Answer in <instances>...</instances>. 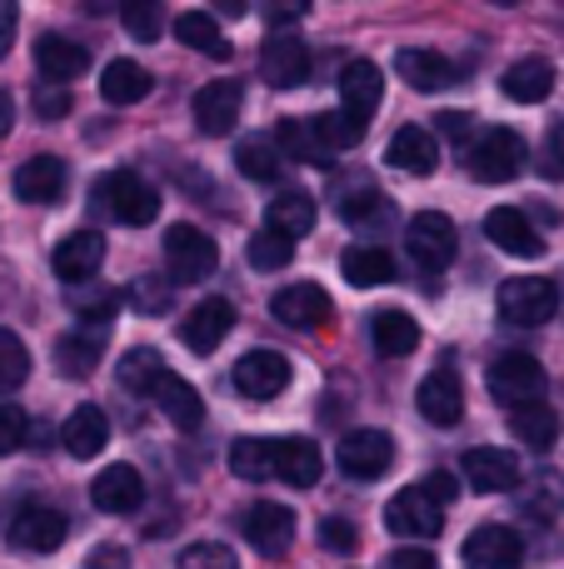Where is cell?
<instances>
[{
    "mask_svg": "<svg viewBox=\"0 0 564 569\" xmlns=\"http://www.w3.org/2000/svg\"><path fill=\"white\" fill-rule=\"evenodd\" d=\"M465 170L480 180V186H505V180H515L520 170H525V136H515V130L505 126H490L480 130V136L465 140Z\"/></svg>",
    "mask_w": 564,
    "mask_h": 569,
    "instance_id": "1",
    "label": "cell"
},
{
    "mask_svg": "<svg viewBox=\"0 0 564 569\" xmlns=\"http://www.w3.org/2000/svg\"><path fill=\"white\" fill-rule=\"evenodd\" d=\"M95 206L120 226H150L160 216V190L140 180L135 170H110L95 180Z\"/></svg>",
    "mask_w": 564,
    "mask_h": 569,
    "instance_id": "2",
    "label": "cell"
},
{
    "mask_svg": "<svg viewBox=\"0 0 564 569\" xmlns=\"http://www.w3.org/2000/svg\"><path fill=\"white\" fill-rule=\"evenodd\" d=\"M485 385L505 410H525V405H540V395H545V365L525 350H505L485 370Z\"/></svg>",
    "mask_w": 564,
    "mask_h": 569,
    "instance_id": "3",
    "label": "cell"
},
{
    "mask_svg": "<svg viewBox=\"0 0 564 569\" xmlns=\"http://www.w3.org/2000/svg\"><path fill=\"white\" fill-rule=\"evenodd\" d=\"M500 320L505 325H545L555 320L560 310V284L545 280V276H520V280H505L500 284Z\"/></svg>",
    "mask_w": 564,
    "mask_h": 569,
    "instance_id": "4",
    "label": "cell"
},
{
    "mask_svg": "<svg viewBox=\"0 0 564 569\" xmlns=\"http://www.w3.org/2000/svg\"><path fill=\"white\" fill-rule=\"evenodd\" d=\"M215 266H220V250H215V240H210L205 230L185 226V220L165 230V270H170V276H175L180 284L205 280Z\"/></svg>",
    "mask_w": 564,
    "mask_h": 569,
    "instance_id": "5",
    "label": "cell"
},
{
    "mask_svg": "<svg viewBox=\"0 0 564 569\" xmlns=\"http://www.w3.org/2000/svg\"><path fill=\"white\" fill-rule=\"evenodd\" d=\"M66 535H70V520L46 500H26V505H16V515H10V545H20V550H30V555L60 550Z\"/></svg>",
    "mask_w": 564,
    "mask_h": 569,
    "instance_id": "6",
    "label": "cell"
},
{
    "mask_svg": "<svg viewBox=\"0 0 564 569\" xmlns=\"http://www.w3.org/2000/svg\"><path fill=\"white\" fill-rule=\"evenodd\" d=\"M385 525H390V535H405V540H435L445 530V505L430 500L425 485H405L400 495H390Z\"/></svg>",
    "mask_w": 564,
    "mask_h": 569,
    "instance_id": "7",
    "label": "cell"
},
{
    "mask_svg": "<svg viewBox=\"0 0 564 569\" xmlns=\"http://www.w3.org/2000/svg\"><path fill=\"white\" fill-rule=\"evenodd\" d=\"M405 250L420 270H445L455 260V220L440 210H420L405 226Z\"/></svg>",
    "mask_w": 564,
    "mask_h": 569,
    "instance_id": "8",
    "label": "cell"
},
{
    "mask_svg": "<svg viewBox=\"0 0 564 569\" xmlns=\"http://www.w3.org/2000/svg\"><path fill=\"white\" fill-rule=\"evenodd\" d=\"M335 465L350 480H380V475L395 465V440L385 430H350L335 445Z\"/></svg>",
    "mask_w": 564,
    "mask_h": 569,
    "instance_id": "9",
    "label": "cell"
},
{
    "mask_svg": "<svg viewBox=\"0 0 564 569\" xmlns=\"http://www.w3.org/2000/svg\"><path fill=\"white\" fill-rule=\"evenodd\" d=\"M465 565L470 569H520L525 565V540L510 525H480L465 535Z\"/></svg>",
    "mask_w": 564,
    "mask_h": 569,
    "instance_id": "10",
    "label": "cell"
},
{
    "mask_svg": "<svg viewBox=\"0 0 564 569\" xmlns=\"http://www.w3.org/2000/svg\"><path fill=\"white\" fill-rule=\"evenodd\" d=\"M330 310H335L330 295L310 280H295V284L270 295V315H275L280 325H290V330H320V325L330 320Z\"/></svg>",
    "mask_w": 564,
    "mask_h": 569,
    "instance_id": "11",
    "label": "cell"
},
{
    "mask_svg": "<svg viewBox=\"0 0 564 569\" xmlns=\"http://www.w3.org/2000/svg\"><path fill=\"white\" fill-rule=\"evenodd\" d=\"M100 266H105V240H100V230H70V236L56 240V250H50V270L66 284L95 280Z\"/></svg>",
    "mask_w": 564,
    "mask_h": 569,
    "instance_id": "12",
    "label": "cell"
},
{
    "mask_svg": "<svg viewBox=\"0 0 564 569\" xmlns=\"http://www.w3.org/2000/svg\"><path fill=\"white\" fill-rule=\"evenodd\" d=\"M230 380H235V390L245 395V400H275L290 385V360L280 350H250L235 360Z\"/></svg>",
    "mask_w": 564,
    "mask_h": 569,
    "instance_id": "13",
    "label": "cell"
},
{
    "mask_svg": "<svg viewBox=\"0 0 564 569\" xmlns=\"http://www.w3.org/2000/svg\"><path fill=\"white\" fill-rule=\"evenodd\" d=\"M460 475L475 495H505L520 485V460L510 450H495V445H480V450H465L460 460Z\"/></svg>",
    "mask_w": 564,
    "mask_h": 569,
    "instance_id": "14",
    "label": "cell"
},
{
    "mask_svg": "<svg viewBox=\"0 0 564 569\" xmlns=\"http://www.w3.org/2000/svg\"><path fill=\"white\" fill-rule=\"evenodd\" d=\"M240 100H245L240 80H210V86H200L195 100H190L195 126L205 130V136H230V130H235V120H240Z\"/></svg>",
    "mask_w": 564,
    "mask_h": 569,
    "instance_id": "15",
    "label": "cell"
},
{
    "mask_svg": "<svg viewBox=\"0 0 564 569\" xmlns=\"http://www.w3.org/2000/svg\"><path fill=\"white\" fill-rule=\"evenodd\" d=\"M415 405L430 425L450 430V425H460V415H465V385H460L455 370H430L415 390Z\"/></svg>",
    "mask_w": 564,
    "mask_h": 569,
    "instance_id": "16",
    "label": "cell"
},
{
    "mask_svg": "<svg viewBox=\"0 0 564 569\" xmlns=\"http://www.w3.org/2000/svg\"><path fill=\"white\" fill-rule=\"evenodd\" d=\"M150 400H155V410L165 415L180 435H195L200 425H205V400H200V390L190 380H180V375H170V370L155 380Z\"/></svg>",
    "mask_w": 564,
    "mask_h": 569,
    "instance_id": "17",
    "label": "cell"
},
{
    "mask_svg": "<svg viewBox=\"0 0 564 569\" xmlns=\"http://www.w3.org/2000/svg\"><path fill=\"white\" fill-rule=\"evenodd\" d=\"M380 100H385V76H380L375 60H350L345 76H340V110H345L350 120H365L380 110Z\"/></svg>",
    "mask_w": 564,
    "mask_h": 569,
    "instance_id": "18",
    "label": "cell"
},
{
    "mask_svg": "<svg viewBox=\"0 0 564 569\" xmlns=\"http://www.w3.org/2000/svg\"><path fill=\"white\" fill-rule=\"evenodd\" d=\"M90 500L105 515H135L145 505V480H140L135 465H110L90 480Z\"/></svg>",
    "mask_w": 564,
    "mask_h": 569,
    "instance_id": "19",
    "label": "cell"
},
{
    "mask_svg": "<svg viewBox=\"0 0 564 569\" xmlns=\"http://www.w3.org/2000/svg\"><path fill=\"white\" fill-rule=\"evenodd\" d=\"M240 530H245V540L255 545L260 555H285L290 540H295V515H290L285 505H275V500H260V505H250L245 510Z\"/></svg>",
    "mask_w": 564,
    "mask_h": 569,
    "instance_id": "20",
    "label": "cell"
},
{
    "mask_svg": "<svg viewBox=\"0 0 564 569\" xmlns=\"http://www.w3.org/2000/svg\"><path fill=\"white\" fill-rule=\"evenodd\" d=\"M260 76H265L275 90L305 86L310 80V46L295 36H270L265 50H260Z\"/></svg>",
    "mask_w": 564,
    "mask_h": 569,
    "instance_id": "21",
    "label": "cell"
},
{
    "mask_svg": "<svg viewBox=\"0 0 564 569\" xmlns=\"http://www.w3.org/2000/svg\"><path fill=\"white\" fill-rule=\"evenodd\" d=\"M66 160L60 156H30L26 166L16 170V200H26V206H56L60 196H66Z\"/></svg>",
    "mask_w": 564,
    "mask_h": 569,
    "instance_id": "22",
    "label": "cell"
},
{
    "mask_svg": "<svg viewBox=\"0 0 564 569\" xmlns=\"http://www.w3.org/2000/svg\"><path fill=\"white\" fill-rule=\"evenodd\" d=\"M485 236L495 240L505 256H520V260H540V256H545L540 230L530 226V216H525V210H515V206L490 210V216H485Z\"/></svg>",
    "mask_w": 564,
    "mask_h": 569,
    "instance_id": "23",
    "label": "cell"
},
{
    "mask_svg": "<svg viewBox=\"0 0 564 569\" xmlns=\"http://www.w3.org/2000/svg\"><path fill=\"white\" fill-rule=\"evenodd\" d=\"M230 330H235V305L230 300H205L180 320V340H185V350H195V355H210Z\"/></svg>",
    "mask_w": 564,
    "mask_h": 569,
    "instance_id": "24",
    "label": "cell"
},
{
    "mask_svg": "<svg viewBox=\"0 0 564 569\" xmlns=\"http://www.w3.org/2000/svg\"><path fill=\"white\" fill-rule=\"evenodd\" d=\"M275 150H280V160H300V166H335L330 160V150H325V140H320V130H315V116H285L275 126Z\"/></svg>",
    "mask_w": 564,
    "mask_h": 569,
    "instance_id": "25",
    "label": "cell"
},
{
    "mask_svg": "<svg viewBox=\"0 0 564 569\" xmlns=\"http://www.w3.org/2000/svg\"><path fill=\"white\" fill-rule=\"evenodd\" d=\"M385 160L395 170H405V176H435L440 146H435V136H430L425 126H400L395 136H390V146H385Z\"/></svg>",
    "mask_w": 564,
    "mask_h": 569,
    "instance_id": "26",
    "label": "cell"
},
{
    "mask_svg": "<svg viewBox=\"0 0 564 569\" xmlns=\"http://www.w3.org/2000/svg\"><path fill=\"white\" fill-rule=\"evenodd\" d=\"M395 70L400 80H405L410 90H420V96H435V90L455 86V66H450L440 50H425V46H410L395 56Z\"/></svg>",
    "mask_w": 564,
    "mask_h": 569,
    "instance_id": "27",
    "label": "cell"
},
{
    "mask_svg": "<svg viewBox=\"0 0 564 569\" xmlns=\"http://www.w3.org/2000/svg\"><path fill=\"white\" fill-rule=\"evenodd\" d=\"M36 66L50 86H66V80L85 76L90 46H80V40H70V36H40L36 40Z\"/></svg>",
    "mask_w": 564,
    "mask_h": 569,
    "instance_id": "28",
    "label": "cell"
},
{
    "mask_svg": "<svg viewBox=\"0 0 564 569\" xmlns=\"http://www.w3.org/2000/svg\"><path fill=\"white\" fill-rule=\"evenodd\" d=\"M320 470H325V460H320L315 440H305V435H285V440H275V480L295 485V490H310V485L320 480Z\"/></svg>",
    "mask_w": 564,
    "mask_h": 569,
    "instance_id": "29",
    "label": "cell"
},
{
    "mask_svg": "<svg viewBox=\"0 0 564 569\" xmlns=\"http://www.w3.org/2000/svg\"><path fill=\"white\" fill-rule=\"evenodd\" d=\"M60 445H66V455H75V460H95V455L110 445L105 410H100V405H80V410L66 420V430H60Z\"/></svg>",
    "mask_w": 564,
    "mask_h": 569,
    "instance_id": "30",
    "label": "cell"
},
{
    "mask_svg": "<svg viewBox=\"0 0 564 569\" xmlns=\"http://www.w3.org/2000/svg\"><path fill=\"white\" fill-rule=\"evenodd\" d=\"M500 90H505L515 106H540V100H550V90H555V66L540 60V56H525L505 70Z\"/></svg>",
    "mask_w": 564,
    "mask_h": 569,
    "instance_id": "31",
    "label": "cell"
},
{
    "mask_svg": "<svg viewBox=\"0 0 564 569\" xmlns=\"http://www.w3.org/2000/svg\"><path fill=\"white\" fill-rule=\"evenodd\" d=\"M370 345H375V355H385V360H405L420 345V325L410 320L405 310H375L370 315Z\"/></svg>",
    "mask_w": 564,
    "mask_h": 569,
    "instance_id": "32",
    "label": "cell"
},
{
    "mask_svg": "<svg viewBox=\"0 0 564 569\" xmlns=\"http://www.w3.org/2000/svg\"><path fill=\"white\" fill-rule=\"evenodd\" d=\"M315 216H320L315 196H305V190H280V196L270 200V210H265V220H270L265 230H275V236H285L290 246H295V236L315 230Z\"/></svg>",
    "mask_w": 564,
    "mask_h": 569,
    "instance_id": "33",
    "label": "cell"
},
{
    "mask_svg": "<svg viewBox=\"0 0 564 569\" xmlns=\"http://www.w3.org/2000/svg\"><path fill=\"white\" fill-rule=\"evenodd\" d=\"M340 276L355 284V290H375V284L395 280V256L380 246H350L345 256H340Z\"/></svg>",
    "mask_w": 564,
    "mask_h": 569,
    "instance_id": "34",
    "label": "cell"
},
{
    "mask_svg": "<svg viewBox=\"0 0 564 569\" xmlns=\"http://www.w3.org/2000/svg\"><path fill=\"white\" fill-rule=\"evenodd\" d=\"M100 96L105 106H140L150 96V70L140 60H110L100 76Z\"/></svg>",
    "mask_w": 564,
    "mask_h": 569,
    "instance_id": "35",
    "label": "cell"
},
{
    "mask_svg": "<svg viewBox=\"0 0 564 569\" xmlns=\"http://www.w3.org/2000/svg\"><path fill=\"white\" fill-rule=\"evenodd\" d=\"M230 475L250 485L275 480V440H260V435H245V440L230 445Z\"/></svg>",
    "mask_w": 564,
    "mask_h": 569,
    "instance_id": "36",
    "label": "cell"
},
{
    "mask_svg": "<svg viewBox=\"0 0 564 569\" xmlns=\"http://www.w3.org/2000/svg\"><path fill=\"white\" fill-rule=\"evenodd\" d=\"M510 435H515L520 445H530V450H550V445L560 440V415L555 405H525V410H510Z\"/></svg>",
    "mask_w": 564,
    "mask_h": 569,
    "instance_id": "37",
    "label": "cell"
},
{
    "mask_svg": "<svg viewBox=\"0 0 564 569\" xmlns=\"http://www.w3.org/2000/svg\"><path fill=\"white\" fill-rule=\"evenodd\" d=\"M520 510L530 515V520H560L564 515V475L555 470H540L525 480V490H520Z\"/></svg>",
    "mask_w": 564,
    "mask_h": 569,
    "instance_id": "38",
    "label": "cell"
},
{
    "mask_svg": "<svg viewBox=\"0 0 564 569\" xmlns=\"http://www.w3.org/2000/svg\"><path fill=\"white\" fill-rule=\"evenodd\" d=\"M175 40L190 46V50H200V56H210V60H230L225 30H220L205 10H185V16H175Z\"/></svg>",
    "mask_w": 564,
    "mask_h": 569,
    "instance_id": "39",
    "label": "cell"
},
{
    "mask_svg": "<svg viewBox=\"0 0 564 569\" xmlns=\"http://www.w3.org/2000/svg\"><path fill=\"white\" fill-rule=\"evenodd\" d=\"M100 345H105V330H95L90 340H85V330H80V335H66V340L56 345V370L66 375V380H85V375H95Z\"/></svg>",
    "mask_w": 564,
    "mask_h": 569,
    "instance_id": "40",
    "label": "cell"
},
{
    "mask_svg": "<svg viewBox=\"0 0 564 569\" xmlns=\"http://www.w3.org/2000/svg\"><path fill=\"white\" fill-rule=\"evenodd\" d=\"M340 216L355 230H380V226H390V200L375 186H355L340 196Z\"/></svg>",
    "mask_w": 564,
    "mask_h": 569,
    "instance_id": "41",
    "label": "cell"
},
{
    "mask_svg": "<svg viewBox=\"0 0 564 569\" xmlns=\"http://www.w3.org/2000/svg\"><path fill=\"white\" fill-rule=\"evenodd\" d=\"M120 385H125L130 395H150L155 390V380L165 375V360H160L150 345H135V350H125V360H120Z\"/></svg>",
    "mask_w": 564,
    "mask_h": 569,
    "instance_id": "42",
    "label": "cell"
},
{
    "mask_svg": "<svg viewBox=\"0 0 564 569\" xmlns=\"http://www.w3.org/2000/svg\"><path fill=\"white\" fill-rule=\"evenodd\" d=\"M235 170L245 180H260V186H270V180L280 176V150L275 140H245V146L235 150Z\"/></svg>",
    "mask_w": 564,
    "mask_h": 569,
    "instance_id": "43",
    "label": "cell"
},
{
    "mask_svg": "<svg viewBox=\"0 0 564 569\" xmlns=\"http://www.w3.org/2000/svg\"><path fill=\"white\" fill-rule=\"evenodd\" d=\"M315 130H320V140H325V150L335 156V150L360 146L370 126H365V120H350L345 110H330V116H315Z\"/></svg>",
    "mask_w": 564,
    "mask_h": 569,
    "instance_id": "44",
    "label": "cell"
},
{
    "mask_svg": "<svg viewBox=\"0 0 564 569\" xmlns=\"http://www.w3.org/2000/svg\"><path fill=\"white\" fill-rule=\"evenodd\" d=\"M66 300H70V310H75V315H85V320H95V330H105V320H110V315H115L120 295H115V290H95V284L85 280V290H80V284H70V290H66Z\"/></svg>",
    "mask_w": 564,
    "mask_h": 569,
    "instance_id": "45",
    "label": "cell"
},
{
    "mask_svg": "<svg viewBox=\"0 0 564 569\" xmlns=\"http://www.w3.org/2000/svg\"><path fill=\"white\" fill-rule=\"evenodd\" d=\"M26 375H30V350L20 345V335L0 330V395L20 390V385H26Z\"/></svg>",
    "mask_w": 564,
    "mask_h": 569,
    "instance_id": "46",
    "label": "cell"
},
{
    "mask_svg": "<svg viewBox=\"0 0 564 569\" xmlns=\"http://www.w3.org/2000/svg\"><path fill=\"white\" fill-rule=\"evenodd\" d=\"M290 260H295V246H290L285 236H275V230L250 236V266L255 270H285Z\"/></svg>",
    "mask_w": 564,
    "mask_h": 569,
    "instance_id": "47",
    "label": "cell"
},
{
    "mask_svg": "<svg viewBox=\"0 0 564 569\" xmlns=\"http://www.w3.org/2000/svg\"><path fill=\"white\" fill-rule=\"evenodd\" d=\"M175 569H240V560H235V550H230V545L200 540V545H190V550H180Z\"/></svg>",
    "mask_w": 564,
    "mask_h": 569,
    "instance_id": "48",
    "label": "cell"
},
{
    "mask_svg": "<svg viewBox=\"0 0 564 569\" xmlns=\"http://www.w3.org/2000/svg\"><path fill=\"white\" fill-rule=\"evenodd\" d=\"M125 305L130 310H140V315H165L170 310V284L160 276H140L135 284H130Z\"/></svg>",
    "mask_w": 564,
    "mask_h": 569,
    "instance_id": "49",
    "label": "cell"
},
{
    "mask_svg": "<svg viewBox=\"0 0 564 569\" xmlns=\"http://www.w3.org/2000/svg\"><path fill=\"white\" fill-rule=\"evenodd\" d=\"M120 20H125V30L135 40H155L160 26H165V16H160L155 0H125V6H120Z\"/></svg>",
    "mask_w": 564,
    "mask_h": 569,
    "instance_id": "50",
    "label": "cell"
},
{
    "mask_svg": "<svg viewBox=\"0 0 564 569\" xmlns=\"http://www.w3.org/2000/svg\"><path fill=\"white\" fill-rule=\"evenodd\" d=\"M30 435V420L20 405H0V455H16Z\"/></svg>",
    "mask_w": 564,
    "mask_h": 569,
    "instance_id": "51",
    "label": "cell"
},
{
    "mask_svg": "<svg viewBox=\"0 0 564 569\" xmlns=\"http://www.w3.org/2000/svg\"><path fill=\"white\" fill-rule=\"evenodd\" d=\"M540 176L545 180H564V120L545 130V146H540Z\"/></svg>",
    "mask_w": 564,
    "mask_h": 569,
    "instance_id": "52",
    "label": "cell"
},
{
    "mask_svg": "<svg viewBox=\"0 0 564 569\" xmlns=\"http://www.w3.org/2000/svg\"><path fill=\"white\" fill-rule=\"evenodd\" d=\"M320 545L335 555H350L355 550V525L340 520V515H330V520H320Z\"/></svg>",
    "mask_w": 564,
    "mask_h": 569,
    "instance_id": "53",
    "label": "cell"
},
{
    "mask_svg": "<svg viewBox=\"0 0 564 569\" xmlns=\"http://www.w3.org/2000/svg\"><path fill=\"white\" fill-rule=\"evenodd\" d=\"M36 116L40 120H60V116H70V90L66 86H40L36 90Z\"/></svg>",
    "mask_w": 564,
    "mask_h": 569,
    "instance_id": "54",
    "label": "cell"
},
{
    "mask_svg": "<svg viewBox=\"0 0 564 569\" xmlns=\"http://www.w3.org/2000/svg\"><path fill=\"white\" fill-rule=\"evenodd\" d=\"M420 485H425V495H430V500H435V505H445V510H450V505H455V495H460V485H455V475H450V470L425 475V480H420Z\"/></svg>",
    "mask_w": 564,
    "mask_h": 569,
    "instance_id": "55",
    "label": "cell"
},
{
    "mask_svg": "<svg viewBox=\"0 0 564 569\" xmlns=\"http://www.w3.org/2000/svg\"><path fill=\"white\" fill-rule=\"evenodd\" d=\"M385 569H435V555H430V550H415V545H405V550H390V555H385Z\"/></svg>",
    "mask_w": 564,
    "mask_h": 569,
    "instance_id": "56",
    "label": "cell"
},
{
    "mask_svg": "<svg viewBox=\"0 0 564 569\" xmlns=\"http://www.w3.org/2000/svg\"><path fill=\"white\" fill-rule=\"evenodd\" d=\"M16 26H20V10L10 6V0H0V60H6L10 46H16Z\"/></svg>",
    "mask_w": 564,
    "mask_h": 569,
    "instance_id": "57",
    "label": "cell"
},
{
    "mask_svg": "<svg viewBox=\"0 0 564 569\" xmlns=\"http://www.w3.org/2000/svg\"><path fill=\"white\" fill-rule=\"evenodd\" d=\"M85 569H130V555L125 550H115V545H100L95 555H90V565Z\"/></svg>",
    "mask_w": 564,
    "mask_h": 569,
    "instance_id": "58",
    "label": "cell"
},
{
    "mask_svg": "<svg viewBox=\"0 0 564 569\" xmlns=\"http://www.w3.org/2000/svg\"><path fill=\"white\" fill-rule=\"evenodd\" d=\"M440 120V130H445V136H470V116H465V110H445V116H435Z\"/></svg>",
    "mask_w": 564,
    "mask_h": 569,
    "instance_id": "59",
    "label": "cell"
},
{
    "mask_svg": "<svg viewBox=\"0 0 564 569\" xmlns=\"http://www.w3.org/2000/svg\"><path fill=\"white\" fill-rule=\"evenodd\" d=\"M10 126H16V106H10V96L0 90V136H10Z\"/></svg>",
    "mask_w": 564,
    "mask_h": 569,
    "instance_id": "60",
    "label": "cell"
}]
</instances>
